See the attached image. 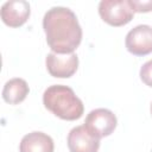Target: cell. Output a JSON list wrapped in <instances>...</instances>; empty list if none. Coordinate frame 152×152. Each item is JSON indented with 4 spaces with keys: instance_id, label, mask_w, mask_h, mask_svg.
Listing matches in <instances>:
<instances>
[{
    "instance_id": "6da1fadb",
    "label": "cell",
    "mask_w": 152,
    "mask_h": 152,
    "mask_svg": "<svg viewBox=\"0 0 152 152\" xmlns=\"http://www.w3.org/2000/svg\"><path fill=\"white\" fill-rule=\"evenodd\" d=\"M46 43L55 53H74L82 40V28L76 14L68 7L55 6L43 18Z\"/></svg>"
},
{
    "instance_id": "7a4b0ae2",
    "label": "cell",
    "mask_w": 152,
    "mask_h": 152,
    "mask_svg": "<svg viewBox=\"0 0 152 152\" xmlns=\"http://www.w3.org/2000/svg\"><path fill=\"white\" fill-rule=\"evenodd\" d=\"M43 103L52 114L68 121L80 119L84 112L81 99L70 87L63 84H53L46 88L43 94Z\"/></svg>"
},
{
    "instance_id": "3957f363",
    "label": "cell",
    "mask_w": 152,
    "mask_h": 152,
    "mask_svg": "<svg viewBox=\"0 0 152 152\" xmlns=\"http://www.w3.org/2000/svg\"><path fill=\"white\" fill-rule=\"evenodd\" d=\"M99 14L112 26H122L133 18V10L128 0H102L99 4Z\"/></svg>"
},
{
    "instance_id": "277c9868",
    "label": "cell",
    "mask_w": 152,
    "mask_h": 152,
    "mask_svg": "<svg viewBox=\"0 0 152 152\" xmlns=\"http://www.w3.org/2000/svg\"><path fill=\"white\" fill-rule=\"evenodd\" d=\"M116 124L118 120L115 114L107 108L93 109L89 112L84 121L86 128L99 139L110 135L114 132Z\"/></svg>"
},
{
    "instance_id": "5b68a950",
    "label": "cell",
    "mask_w": 152,
    "mask_h": 152,
    "mask_svg": "<svg viewBox=\"0 0 152 152\" xmlns=\"http://www.w3.org/2000/svg\"><path fill=\"white\" fill-rule=\"evenodd\" d=\"M128 52L134 56H146L152 52V27L150 25H138L133 27L125 39Z\"/></svg>"
},
{
    "instance_id": "8992f818",
    "label": "cell",
    "mask_w": 152,
    "mask_h": 152,
    "mask_svg": "<svg viewBox=\"0 0 152 152\" xmlns=\"http://www.w3.org/2000/svg\"><path fill=\"white\" fill-rule=\"evenodd\" d=\"M49 74L58 78L71 77L78 68V57L76 53L61 55L50 52L45 59Z\"/></svg>"
},
{
    "instance_id": "52a82bcc",
    "label": "cell",
    "mask_w": 152,
    "mask_h": 152,
    "mask_svg": "<svg viewBox=\"0 0 152 152\" xmlns=\"http://www.w3.org/2000/svg\"><path fill=\"white\" fill-rule=\"evenodd\" d=\"M68 147L70 152H97L100 139L91 134L84 125L74 127L68 134Z\"/></svg>"
},
{
    "instance_id": "ba28073f",
    "label": "cell",
    "mask_w": 152,
    "mask_h": 152,
    "mask_svg": "<svg viewBox=\"0 0 152 152\" xmlns=\"http://www.w3.org/2000/svg\"><path fill=\"white\" fill-rule=\"evenodd\" d=\"M31 13L30 4L25 0L6 1L0 10L2 21L10 27H19L24 25Z\"/></svg>"
},
{
    "instance_id": "9c48e42d",
    "label": "cell",
    "mask_w": 152,
    "mask_h": 152,
    "mask_svg": "<svg viewBox=\"0 0 152 152\" xmlns=\"http://www.w3.org/2000/svg\"><path fill=\"white\" fill-rule=\"evenodd\" d=\"M55 145L50 135L43 132H31L23 137L19 152H53Z\"/></svg>"
},
{
    "instance_id": "30bf717a",
    "label": "cell",
    "mask_w": 152,
    "mask_h": 152,
    "mask_svg": "<svg viewBox=\"0 0 152 152\" xmlns=\"http://www.w3.org/2000/svg\"><path fill=\"white\" fill-rule=\"evenodd\" d=\"M30 88L25 80L15 77L7 81L2 89V99L10 104L23 102L28 95Z\"/></svg>"
},
{
    "instance_id": "8fae6325",
    "label": "cell",
    "mask_w": 152,
    "mask_h": 152,
    "mask_svg": "<svg viewBox=\"0 0 152 152\" xmlns=\"http://www.w3.org/2000/svg\"><path fill=\"white\" fill-rule=\"evenodd\" d=\"M133 12L146 13L152 11V0H128Z\"/></svg>"
},
{
    "instance_id": "7c38bea8",
    "label": "cell",
    "mask_w": 152,
    "mask_h": 152,
    "mask_svg": "<svg viewBox=\"0 0 152 152\" xmlns=\"http://www.w3.org/2000/svg\"><path fill=\"white\" fill-rule=\"evenodd\" d=\"M139 76L146 86L152 87V59H150L142 64V66L140 68V71H139Z\"/></svg>"
},
{
    "instance_id": "4fadbf2b",
    "label": "cell",
    "mask_w": 152,
    "mask_h": 152,
    "mask_svg": "<svg viewBox=\"0 0 152 152\" xmlns=\"http://www.w3.org/2000/svg\"><path fill=\"white\" fill-rule=\"evenodd\" d=\"M151 114H152V103H151Z\"/></svg>"
},
{
    "instance_id": "5bb4252c",
    "label": "cell",
    "mask_w": 152,
    "mask_h": 152,
    "mask_svg": "<svg viewBox=\"0 0 152 152\" xmlns=\"http://www.w3.org/2000/svg\"><path fill=\"white\" fill-rule=\"evenodd\" d=\"M151 152H152V151H151Z\"/></svg>"
}]
</instances>
